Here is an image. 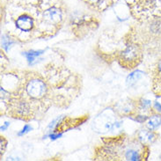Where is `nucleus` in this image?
<instances>
[{
  "label": "nucleus",
  "mask_w": 161,
  "mask_h": 161,
  "mask_svg": "<svg viewBox=\"0 0 161 161\" xmlns=\"http://www.w3.org/2000/svg\"><path fill=\"white\" fill-rule=\"evenodd\" d=\"M12 43H13V42L9 39V38H7L5 35H3V36H2V46H3V48H4L5 50H8L9 47L11 46V44Z\"/></svg>",
  "instance_id": "11"
},
{
  "label": "nucleus",
  "mask_w": 161,
  "mask_h": 161,
  "mask_svg": "<svg viewBox=\"0 0 161 161\" xmlns=\"http://www.w3.org/2000/svg\"><path fill=\"white\" fill-rule=\"evenodd\" d=\"M31 130H32V128H31L30 126H28V125H26V126L24 127V129H23V130H22L20 131V132H19V133L18 135L21 136V135H23V134H26V133H27L28 131H30Z\"/></svg>",
  "instance_id": "13"
},
{
  "label": "nucleus",
  "mask_w": 161,
  "mask_h": 161,
  "mask_svg": "<svg viewBox=\"0 0 161 161\" xmlns=\"http://www.w3.org/2000/svg\"><path fill=\"white\" fill-rule=\"evenodd\" d=\"M161 125V115L155 114L149 119L147 122V128L151 130H155Z\"/></svg>",
  "instance_id": "7"
},
{
  "label": "nucleus",
  "mask_w": 161,
  "mask_h": 161,
  "mask_svg": "<svg viewBox=\"0 0 161 161\" xmlns=\"http://www.w3.org/2000/svg\"><path fill=\"white\" fill-rule=\"evenodd\" d=\"M26 92L32 98H41L46 93V86L40 79H33L26 86Z\"/></svg>",
  "instance_id": "2"
},
{
  "label": "nucleus",
  "mask_w": 161,
  "mask_h": 161,
  "mask_svg": "<svg viewBox=\"0 0 161 161\" xmlns=\"http://www.w3.org/2000/svg\"><path fill=\"white\" fill-rule=\"evenodd\" d=\"M156 76H157V81H161V59L158 62L156 66Z\"/></svg>",
  "instance_id": "12"
},
{
  "label": "nucleus",
  "mask_w": 161,
  "mask_h": 161,
  "mask_svg": "<svg viewBox=\"0 0 161 161\" xmlns=\"http://www.w3.org/2000/svg\"><path fill=\"white\" fill-rule=\"evenodd\" d=\"M152 106V101L149 100H142L140 101V108L141 110H148Z\"/></svg>",
  "instance_id": "10"
},
{
  "label": "nucleus",
  "mask_w": 161,
  "mask_h": 161,
  "mask_svg": "<svg viewBox=\"0 0 161 161\" xmlns=\"http://www.w3.org/2000/svg\"><path fill=\"white\" fill-rule=\"evenodd\" d=\"M142 53L140 48L136 45L128 46L124 51H122L121 56L122 65L127 68H134L141 61Z\"/></svg>",
  "instance_id": "1"
},
{
  "label": "nucleus",
  "mask_w": 161,
  "mask_h": 161,
  "mask_svg": "<svg viewBox=\"0 0 161 161\" xmlns=\"http://www.w3.org/2000/svg\"><path fill=\"white\" fill-rule=\"evenodd\" d=\"M8 126H9V122H4V126L1 127V130H5V129H6Z\"/></svg>",
  "instance_id": "16"
},
{
  "label": "nucleus",
  "mask_w": 161,
  "mask_h": 161,
  "mask_svg": "<svg viewBox=\"0 0 161 161\" xmlns=\"http://www.w3.org/2000/svg\"><path fill=\"white\" fill-rule=\"evenodd\" d=\"M42 50H39V51H34V50H31L29 52H25L23 53V55L27 58V60L29 62L30 64H33L35 61L37 59V57L41 56L42 54Z\"/></svg>",
  "instance_id": "9"
},
{
  "label": "nucleus",
  "mask_w": 161,
  "mask_h": 161,
  "mask_svg": "<svg viewBox=\"0 0 161 161\" xmlns=\"http://www.w3.org/2000/svg\"><path fill=\"white\" fill-rule=\"evenodd\" d=\"M16 26L24 32H28L33 27V19L27 15L20 16L16 21Z\"/></svg>",
  "instance_id": "5"
},
{
  "label": "nucleus",
  "mask_w": 161,
  "mask_h": 161,
  "mask_svg": "<svg viewBox=\"0 0 161 161\" xmlns=\"http://www.w3.org/2000/svg\"><path fill=\"white\" fill-rule=\"evenodd\" d=\"M143 155L141 154L139 151L135 149H130L125 153V158L127 160H141L144 159Z\"/></svg>",
  "instance_id": "8"
},
{
  "label": "nucleus",
  "mask_w": 161,
  "mask_h": 161,
  "mask_svg": "<svg viewBox=\"0 0 161 161\" xmlns=\"http://www.w3.org/2000/svg\"><path fill=\"white\" fill-rule=\"evenodd\" d=\"M59 136H61V134H57V135H50V137L53 138V139L57 138V137H59Z\"/></svg>",
  "instance_id": "17"
},
{
  "label": "nucleus",
  "mask_w": 161,
  "mask_h": 161,
  "mask_svg": "<svg viewBox=\"0 0 161 161\" xmlns=\"http://www.w3.org/2000/svg\"><path fill=\"white\" fill-rule=\"evenodd\" d=\"M138 139L142 144H150L155 142V140L157 139V135L153 132V130H143L140 131L138 134Z\"/></svg>",
  "instance_id": "4"
},
{
  "label": "nucleus",
  "mask_w": 161,
  "mask_h": 161,
  "mask_svg": "<svg viewBox=\"0 0 161 161\" xmlns=\"http://www.w3.org/2000/svg\"><path fill=\"white\" fill-rule=\"evenodd\" d=\"M154 107H155V108L157 111L158 112H161V105L158 103V102H155V104H154Z\"/></svg>",
  "instance_id": "15"
},
{
  "label": "nucleus",
  "mask_w": 161,
  "mask_h": 161,
  "mask_svg": "<svg viewBox=\"0 0 161 161\" xmlns=\"http://www.w3.org/2000/svg\"><path fill=\"white\" fill-rule=\"evenodd\" d=\"M147 116L146 115H139V116H137V117L136 118V121H137V122H144V121H146L147 120Z\"/></svg>",
  "instance_id": "14"
},
{
  "label": "nucleus",
  "mask_w": 161,
  "mask_h": 161,
  "mask_svg": "<svg viewBox=\"0 0 161 161\" xmlns=\"http://www.w3.org/2000/svg\"><path fill=\"white\" fill-rule=\"evenodd\" d=\"M144 76V72L141 70H136L134 72H132L130 76L127 78V85L130 86H133L137 82L138 80L141 79V78Z\"/></svg>",
  "instance_id": "6"
},
{
  "label": "nucleus",
  "mask_w": 161,
  "mask_h": 161,
  "mask_svg": "<svg viewBox=\"0 0 161 161\" xmlns=\"http://www.w3.org/2000/svg\"><path fill=\"white\" fill-rule=\"evenodd\" d=\"M43 18L46 21L52 24H57L62 20V12L58 8L53 7L45 11Z\"/></svg>",
  "instance_id": "3"
}]
</instances>
